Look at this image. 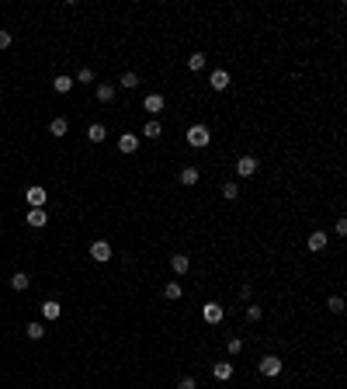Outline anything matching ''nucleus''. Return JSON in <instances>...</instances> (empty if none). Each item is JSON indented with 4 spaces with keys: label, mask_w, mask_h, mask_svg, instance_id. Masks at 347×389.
<instances>
[{
    "label": "nucleus",
    "mask_w": 347,
    "mask_h": 389,
    "mask_svg": "<svg viewBox=\"0 0 347 389\" xmlns=\"http://www.w3.org/2000/svg\"><path fill=\"white\" fill-rule=\"evenodd\" d=\"M66 129H69L66 118H52V122H49V132H52V136H66Z\"/></svg>",
    "instance_id": "nucleus-21"
},
{
    "label": "nucleus",
    "mask_w": 347,
    "mask_h": 389,
    "mask_svg": "<svg viewBox=\"0 0 347 389\" xmlns=\"http://www.w3.org/2000/svg\"><path fill=\"white\" fill-rule=\"evenodd\" d=\"M181 184H184V188L198 184V170H195V167H184V170H181Z\"/></svg>",
    "instance_id": "nucleus-19"
},
{
    "label": "nucleus",
    "mask_w": 347,
    "mask_h": 389,
    "mask_svg": "<svg viewBox=\"0 0 347 389\" xmlns=\"http://www.w3.org/2000/svg\"><path fill=\"white\" fill-rule=\"evenodd\" d=\"M247 320L257 323V320H261V306H247Z\"/></svg>",
    "instance_id": "nucleus-29"
},
{
    "label": "nucleus",
    "mask_w": 347,
    "mask_h": 389,
    "mask_svg": "<svg viewBox=\"0 0 347 389\" xmlns=\"http://www.w3.org/2000/svg\"><path fill=\"white\" fill-rule=\"evenodd\" d=\"M10 42H14V35H10V31H0V49H7Z\"/></svg>",
    "instance_id": "nucleus-32"
},
{
    "label": "nucleus",
    "mask_w": 347,
    "mask_h": 389,
    "mask_svg": "<svg viewBox=\"0 0 347 389\" xmlns=\"http://www.w3.org/2000/svg\"><path fill=\"white\" fill-rule=\"evenodd\" d=\"M170 268H174L177 275H184V271L191 268V261H188V254H174V257H170Z\"/></svg>",
    "instance_id": "nucleus-14"
},
{
    "label": "nucleus",
    "mask_w": 347,
    "mask_h": 389,
    "mask_svg": "<svg viewBox=\"0 0 347 389\" xmlns=\"http://www.w3.org/2000/svg\"><path fill=\"white\" fill-rule=\"evenodd\" d=\"M212 376H215L219 383H226V379H233V365H229V362H215V365H212Z\"/></svg>",
    "instance_id": "nucleus-10"
},
{
    "label": "nucleus",
    "mask_w": 347,
    "mask_h": 389,
    "mask_svg": "<svg viewBox=\"0 0 347 389\" xmlns=\"http://www.w3.org/2000/svg\"><path fill=\"white\" fill-rule=\"evenodd\" d=\"M236 195H240V188H236V181H226V184H222V198H226V202H233Z\"/></svg>",
    "instance_id": "nucleus-24"
},
{
    "label": "nucleus",
    "mask_w": 347,
    "mask_h": 389,
    "mask_svg": "<svg viewBox=\"0 0 347 389\" xmlns=\"http://www.w3.org/2000/svg\"><path fill=\"white\" fill-rule=\"evenodd\" d=\"M257 369H261V376H268V379H271V376H278V372H281V358H278V355H264Z\"/></svg>",
    "instance_id": "nucleus-3"
},
{
    "label": "nucleus",
    "mask_w": 347,
    "mask_h": 389,
    "mask_svg": "<svg viewBox=\"0 0 347 389\" xmlns=\"http://www.w3.org/2000/svg\"><path fill=\"white\" fill-rule=\"evenodd\" d=\"M90 257L94 261H111V243L108 240H94L90 243Z\"/></svg>",
    "instance_id": "nucleus-5"
},
{
    "label": "nucleus",
    "mask_w": 347,
    "mask_h": 389,
    "mask_svg": "<svg viewBox=\"0 0 347 389\" xmlns=\"http://www.w3.org/2000/svg\"><path fill=\"white\" fill-rule=\"evenodd\" d=\"M118 150H122V153H136V150H139V139L132 136V132H122V136H118Z\"/></svg>",
    "instance_id": "nucleus-7"
},
{
    "label": "nucleus",
    "mask_w": 347,
    "mask_h": 389,
    "mask_svg": "<svg viewBox=\"0 0 347 389\" xmlns=\"http://www.w3.org/2000/svg\"><path fill=\"white\" fill-rule=\"evenodd\" d=\"M59 313H63V306H59L56 299H45V303H42V320H59Z\"/></svg>",
    "instance_id": "nucleus-8"
},
{
    "label": "nucleus",
    "mask_w": 347,
    "mask_h": 389,
    "mask_svg": "<svg viewBox=\"0 0 347 389\" xmlns=\"http://www.w3.org/2000/svg\"><path fill=\"white\" fill-rule=\"evenodd\" d=\"M208 139H212V132H208L205 125H191V129H188V146L202 150V146H208Z\"/></svg>",
    "instance_id": "nucleus-1"
},
{
    "label": "nucleus",
    "mask_w": 347,
    "mask_h": 389,
    "mask_svg": "<svg viewBox=\"0 0 347 389\" xmlns=\"http://www.w3.org/2000/svg\"><path fill=\"white\" fill-rule=\"evenodd\" d=\"M76 80H80V83H90V80H94V70H80Z\"/></svg>",
    "instance_id": "nucleus-30"
},
{
    "label": "nucleus",
    "mask_w": 347,
    "mask_h": 389,
    "mask_svg": "<svg viewBox=\"0 0 347 389\" xmlns=\"http://www.w3.org/2000/svg\"><path fill=\"white\" fill-rule=\"evenodd\" d=\"M49 223V216H45V209H31L28 212V226H35V230H42Z\"/></svg>",
    "instance_id": "nucleus-12"
},
{
    "label": "nucleus",
    "mask_w": 347,
    "mask_h": 389,
    "mask_svg": "<svg viewBox=\"0 0 347 389\" xmlns=\"http://www.w3.org/2000/svg\"><path fill=\"white\" fill-rule=\"evenodd\" d=\"M94 94H97V101H101V104H111V101H115V87H111V83H97V90H94Z\"/></svg>",
    "instance_id": "nucleus-11"
},
{
    "label": "nucleus",
    "mask_w": 347,
    "mask_h": 389,
    "mask_svg": "<svg viewBox=\"0 0 347 389\" xmlns=\"http://www.w3.org/2000/svg\"><path fill=\"white\" fill-rule=\"evenodd\" d=\"M177 389H198V383L188 376V379H181V383H177Z\"/></svg>",
    "instance_id": "nucleus-31"
},
{
    "label": "nucleus",
    "mask_w": 347,
    "mask_h": 389,
    "mask_svg": "<svg viewBox=\"0 0 347 389\" xmlns=\"http://www.w3.org/2000/svg\"><path fill=\"white\" fill-rule=\"evenodd\" d=\"M208 83H212L215 90H226V87H229V73H226V70H215V73L208 77Z\"/></svg>",
    "instance_id": "nucleus-13"
},
{
    "label": "nucleus",
    "mask_w": 347,
    "mask_h": 389,
    "mask_svg": "<svg viewBox=\"0 0 347 389\" xmlns=\"http://www.w3.org/2000/svg\"><path fill=\"white\" fill-rule=\"evenodd\" d=\"M142 108H146L149 115H160V111H163V97H160V94H146Z\"/></svg>",
    "instance_id": "nucleus-9"
},
{
    "label": "nucleus",
    "mask_w": 347,
    "mask_h": 389,
    "mask_svg": "<svg viewBox=\"0 0 347 389\" xmlns=\"http://www.w3.org/2000/svg\"><path fill=\"white\" fill-rule=\"evenodd\" d=\"M309 250H316V254L327 250V233H313L309 236Z\"/></svg>",
    "instance_id": "nucleus-22"
},
{
    "label": "nucleus",
    "mask_w": 347,
    "mask_h": 389,
    "mask_svg": "<svg viewBox=\"0 0 347 389\" xmlns=\"http://www.w3.org/2000/svg\"><path fill=\"white\" fill-rule=\"evenodd\" d=\"M163 296H167L170 303H177V299H181V285H177V282H167V285H163Z\"/></svg>",
    "instance_id": "nucleus-23"
},
{
    "label": "nucleus",
    "mask_w": 347,
    "mask_h": 389,
    "mask_svg": "<svg viewBox=\"0 0 347 389\" xmlns=\"http://www.w3.org/2000/svg\"><path fill=\"white\" fill-rule=\"evenodd\" d=\"M118 87H125V90H136V87H139V77H136V73H122Z\"/></svg>",
    "instance_id": "nucleus-25"
},
{
    "label": "nucleus",
    "mask_w": 347,
    "mask_h": 389,
    "mask_svg": "<svg viewBox=\"0 0 347 389\" xmlns=\"http://www.w3.org/2000/svg\"><path fill=\"white\" fill-rule=\"evenodd\" d=\"M327 310L330 313H344V299H341V296H330V299H327Z\"/></svg>",
    "instance_id": "nucleus-26"
},
{
    "label": "nucleus",
    "mask_w": 347,
    "mask_h": 389,
    "mask_svg": "<svg viewBox=\"0 0 347 389\" xmlns=\"http://www.w3.org/2000/svg\"><path fill=\"white\" fill-rule=\"evenodd\" d=\"M226 348H229V355H240V351H243V341H240V337H229Z\"/></svg>",
    "instance_id": "nucleus-28"
},
{
    "label": "nucleus",
    "mask_w": 347,
    "mask_h": 389,
    "mask_svg": "<svg viewBox=\"0 0 347 389\" xmlns=\"http://www.w3.org/2000/svg\"><path fill=\"white\" fill-rule=\"evenodd\" d=\"M0 87H3V80H0Z\"/></svg>",
    "instance_id": "nucleus-33"
},
{
    "label": "nucleus",
    "mask_w": 347,
    "mask_h": 389,
    "mask_svg": "<svg viewBox=\"0 0 347 389\" xmlns=\"http://www.w3.org/2000/svg\"><path fill=\"white\" fill-rule=\"evenodd\" d=\"M24 334H28V341H42V337H45V327L35 320V323H28V327H24Z\"/></svg>",
    "instance_id": "nucleus-15"
},
{
    "label": "nucleus",
    "mask_w": 347,
    "mask_h": 389,
    "mask_svg": "<svg viewBox=\"0 0 347 389\" xmlns=\"http://www.w3.org/2000/svg\"><path fill=\"white\" fill-rule=\"evenodd\" d=\"M52 87H56V94H69V90H73V77H66V73H63V77L52 80Z\"/></svg>",
    "instance_id": "nucleus-16"
},
{
    "label": "nucleus",
    "mask_w": 347,
    "mask_h": 389,
    "mask_svg": "<svg viewBox=\"0 0 347 389\" xmlns=\"http://www.w3.org/2000/svg\"><path fill=\"white\" fill-rule=\"evenodd\" d=\"M236 174H240V177H254V174H257V160H254V156H240V160H236Z\"/></svg>",
    "instance_id": "nucleus-6"
},
{
    "label": "nucleus",
    "mask_w": 347,
    "mask_h": 389,
    "mask_svg": "<svg viewBox=\"0 0 347 389\" xmlns=\"http://www.w3.org/2000/svg\"><path fill=\"white\" fill-rule=\"evenodd\" d=\"M142 132H146V136H149V139H156V136H160V122H156V118H149V122H146V129H142Z\"/></svg>",
    "instance_id": "nucleus-27"
},
{
    "label": "nucleus",
    "mask_w": 347,
    "mask_h": 389,
    "mask_svg": "<svg viewBox=\"0 0 347 389\" xmlns=\"http://www.w3.org/2000/svg\"><path fill=\"white\" fill-rule=\"evenodd\" d=\"M87 139H90V143H104V125H101V122H94V125L87 129Z\"/></svg>",
    "instance_id": "nucleus-18"
},
{
    "label": "nucleus",
    "mask_w": 347,
    "mask_h": 389,
    "mask_svg": "<svg viewBox=\"0 0 347 389\" xmlns=\"http://www.w3.org/2000/svg\"><path fill=\"white\" fill-rule=\"evenodd\" d=\"M24 198H28V205H31V209H45V202H49V191H45L42 184H31V188L24 191Z\"/></svg>",
    "instance_id": "nucleus-2"
},
{
    "label": "nucleus",
    "mask_w": 347,
    "mask_h": 389,
    "mask_svg": "<svg viewBox=\"0 0 347 389\" xmlns=\"http://www.w3.org/2000/svg\"><path fill=\"white\" fill-rule=\"evenodd\" d=\"M28 282H31V278H28L24 271H17V275L10 278V289H14V292H24V289H28Z\"/></svg>",
    "instance_id": "nucleus-20"
},
{
    "label": "nucleus",
    "mask_w": 347,
    "mask_h": 389,
    "mask_svg": "<svg viewBox=\"0 0 347 389\" xmlns=\"http://www.w3.org/2000/svg\"><path fill=\"white\" fill-rule=\"evenodd\" d=\"M188 70H191V73L205 70V52H195V56H188Z\"/></svg>",
    "instance_id": "nucleus-17"
},
{
    "label": "nucleus",
    "mask_w": 347,
    "mask_h": 389,
    "mask_svg": "<svg viewBox=\"0 0 347 389\" xmlns=\"http://www.w3.org/2000/svg\"><path fill=\"white\" fill-rule=\"evenodd\" d=\"M222 316H226V310H222L219 303H205V306H202V320H205V323H222Z\"/></svg>",
    "instance_id": "nucleus-4"
}]
</instances>
